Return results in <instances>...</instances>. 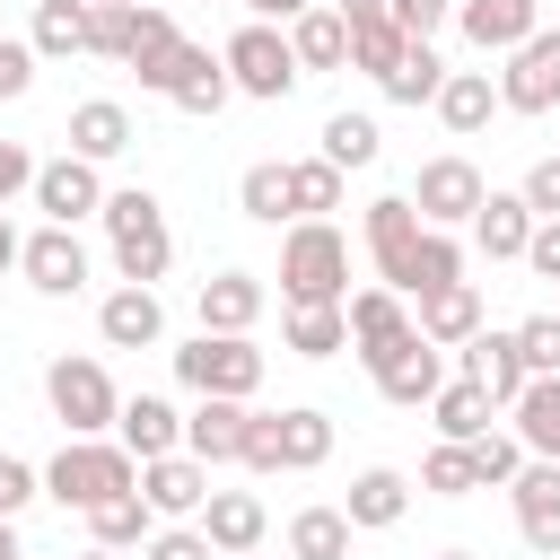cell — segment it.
Returning <instances> with one entry per match:
<instances>
[{"label": "cell", "instance_id": "1", "mask_svg": "<svg viewBox=\"0 0 560 560\" xmlns=\"http://www.w3.org/2000/svg\"><path fill=\"white\" fill-rule=\"evenodd\" d=\"M280 306H350V245L332 219H298L280 236Z\"/></svg>", "mask_w": 560, "mask_h": 560}, {"label": "cell", "instance_id": "2", "mask_svg": "<svg viewBox=\"0 0 560 560\" xmlns=\"http://www.w3.org/2000/svg\"><path fill=\"white\" fill-rule=\"evenodd\" d=\"M122 490H140V455H131L122 438H70V446L44 464V499H61V508H79V516H96V508L122 499Z\"/></svg>", "mask_w": 560, "mask_h": 560}, {"label": "cell", "instance_id": "3", "mask_svg": "<svg viewBox=\"0 0 560 560\" xmlns=\"http://www.w3.org/2000/svg\"><path fill=\"white\" fill-rule=\"evenodd\" d=\"M105 236H114V271L131 280V289H149V280H166V262H175V236H166V201L158 192H140V184H122V192H105Z\"/></svg>", "mask_w": 560, "mask_h": 560}, {"label": "cell", "instance_id": "4", "mask_svg": "<svg viewBox=\"0 0 560 560\" xmlns=\"http://www.w3.org/2000/svg\"><path fill=\"white\" fill-rule=\"evenodd\" d=\"M44 402H52V420H61L70 438H105V429L122 420L114 376H105L96 359H79V350H61V359L44 368Z\"/></svg>", "mask_w": 560, "mask_h": 560}, {"label": "cell", "instance_id": "5", "mask_svg": "<svg viewBox=\"0 0 560 560\" xmlns=\"http://www.w3.org/2000/svg\"><path fill=\"white\" fill-rule=\"evenodd\" d=\"M175 376H184L192 394L254 402V385H262V350H254V332H192V341L175 350Z\"/></svg>", "mask_w": 560, "mask_h": 560}, {"label": "cell", "instance_id": "6", "mask_svg": "<svg viewBox=\"0 0 560 560\" xmlns=\"http://www.w3.org/2000/svg\"><path fill=\"white\" fill-rule=\"evenodd\" d=\"M219 61H228V79H236V96H262V105H280L306 70H298V52H289V35L280 26H262V18H245L228 44H219Z\"/></svg>", "mask_w": 560, "mask_h": 560}, {"label": "cell", "instance_id": "7", "mask_svg": "<svg viewBox=\"0 0 560 560\" xmlns=\"http://www.w3.org/2000/svg\"><path fill=\"white\" fill-rule=\"evenodd\" d=\"M420 245H429V219L411 210V192H385V201H368V254H376V289L411 298Z\"/></svg>", "mask_w": 560, "mask_h": 560}, {"label": "cell", "instance_id": "8", "mask_svg": "<svg viewBox=\"0 0 560 560\" xmlns=\"http://www.w3.org/2000/svg\"><path fill=\"white\" fill-rule=\"evenodd\" d=\"M490 201V184H481V166L472 158H429L420 175H411V210L429 219V228H472V210Z\"/></svg>", "mask_w": 560, "mask_h": 560}, {"label": "cell", "instance_id": "9", "mask_svg": "<svg viewBox=\"0 0 560 560\" xmlns=\"http://www.w3.org/2000/svg\"><path fill=\"white\" fill-rule=\"evenodd\" d=\"M368 376H376V394H385L394 411H420V402H438V385H446V350H438L429 332H402L385 359H368Z\"/></svg>", "mask_w": 560, "mask_h": 560}, {"label": "cell", "instance_id": "10", "mask_svg": "<svg viewBox=\"0 0 560 560\" xmlns=\"http://www.w3.org/2000/svg\"><path fill=\"white\" fill-rule=\"evenodd\" d=\"M499 105H508V114H551V105H560V26H542V35H525V44L508 52Z\"/></svg>", "mask_w": 560, "mask_h": 560}, {"label": "cell", "instance_id": "11", "mask_svg": "<svg viewBox=\"0 0 560 560\" xmlns=\"http://www.w3.org/2000/svg\"><path fill=\"white\" fill-rule=\"evenodd\" d=\"M35 210H44V228H79L88 210H105V184H96V166L88 158H44L35 166Z\"/></svg>", "mask_w": 560, "mask_h": 560}, {"label": "cell", "instance_id": "12", "mask_svg": "<svg viewBox=\"0 0 560 560\" xmlns=\"http://www.w3.org/2000/svg\"><path fill=\"white\" fill-rule=\"evenodd\" d=\"M245 429H254V402L201 394V402L184 411V455H201V464H245Z\"/></svg>", "mask_w": 560, "mask_h": 560}, {"label": "cell", "instance_id": "13", "mask_svg": "<svg viewBox=\"0 0 560 560\" xmlns=\"http://www.w3.org/2000/svg\"><path fill=\"white\" fill-rule=\"evenodd\" d=\"M18 271H26V289H44V298H79V289H88V245H79L70 228H35L26 254H18Z\"/></svg>", "mask_w": 560, "mask_h": 560}, {"label": "cell", "instance_id": "14", "mask_svg": "<svg viewBox=\"0 0 560 560\" xmlns=\"http://www.w3.org/2000/svg\"><path fill=\"white\" fill-rule=\"evenodd\" d=\"M140 499H149L166 525H184V516L210 508V464H201V455H158V464H140Z\"/></svg>", "mask_w": 560, "mask_h": 560}, {"label": "cell", "instance_id": "15", "mask_svg": "<svg viewBox=\"0 0 560 560\" xmlns=\"http://www.w3.org/2000/svg\"><path fill=\"white\" fill-rule=\"evenodd\" d=\"M464 376H472V385H481V394H490L499 411H508V402H516V394L534 385V368H525L516 332H490V324H481V332L464 341Z\"/></svg>", "mask_w": 560, "mask_h": 560}, {"label": "cell", "instance_id": "16", "mask_svg": "<svg viewBox=\"0 0 560 560\" xmlns=\"http://www.w3.org/2000/svg\"><path fill=\"white\" fill-rule=\"evenodd\" d=\"M455 26L481 52H516L525 35H542V0H455Z\"/></svg>", "mask_w": 560, "mask_h": 560}, {"label": "cell", "instance_id": "17", "mask_svg": "<svg viewBox=\"0 0 560 560\" xmlns=\"http://www.w3.org/2000/svg\"><path fill=\"white\" fill-rule=\"evenodd\" d=\"M508 499H516V534H525L542 560H560V464H525V472L508 481Z\"/></svg>", "mask_w": 560, "mask_h": 560}, {"label": "cell", "instance_id": "18", "mask_svg": "<svg viewBox=\"0 0 560 560\" xmlns=\"http://www.w3.org/2000/svg\"><path fill=\"white\" fill-rule=\"evenodd\" d=\"M114 438H122L140 464H158V455H184V411H175L166 394H122V420H114Z\"/></svg>", "mask_w": 560, "mask_h": 560}, {"label": "cell", "instance_id": "19", "mask_svg": "<svg viewBox=\"0 0 560 560\" xmlns=\"http://www.w3.org/2000/svg\"><path fill=\"white\" fill-rule=\"evenodd\" d=\"M341 315H350V350H359V368H368V359H385L402 332H420V324H411V306H402L394 289H359Z\"/></svg>", "mask_w": 560, "mask_h": 560}, {"label": "cell", "instance_id": "20", "mask_svg": "<svg viewBox=\"0 0 560 560\" xmlns=\"http://www.w3.org/2000/svg\"><path fill=\"white\" fill-rule=\"evenodd\" d=\"M201 534H210V551H219V560H245V551L271 534V516H262V499H254V490H210Z\"/></svg>", "mask_w": 560, "mask_h": 560}, {"label": "cell", "instance_id": "21", "mask_svg": "<svg viewBox=\"0 0 560 560\" xmlns=\"http://www.w3.org/2000/svg\"><path fill=\"white\" fill-rule=\"evenodd\" d=\"M262 298L271 289L254 271H210L201 280V332H254L262 324Z\"/></svg>", "mask_w": 560, "mask_h": 560}, {"label": "cell", "instance_id": "22", "mask_svg": "<svg viewBox=\"0 0 560 560\" xmlns=\"http://www.w3.org/2000/svg\"><path fill=\"white\" fill-rule=\"evenodd\" d=\"M96 332L114 341V350H158V332H166V306H158V289H114L105 306H96Z\"/></svg>", "mask_w": 560, "mask_h": 560}, {"label": "cell", "instance_id": "23", "mask_svg": "<svg viewBox=\"0 0 560 560\" xmlns=\"http://www.w3.org/2000/svg\"><path fill=\"white\" fill-rule=\"evenodd\" d=\"M228 96H236L228 61H219L210 44H184V61H175V79H166V105H184V114H219Z\"/></svg>", "mask_w": 560, "mask_h": 560}, {"label": "cell", "instance_id": "24", "mask_svg": "<svg viewBox=\"0 0 560 560\" xmlns=\"http://www.w3.org/2000/svg\"><path fill=\"white\" fill-rule=\"evenodd\" d=\"M70 158H88V166H105V158H122L131 149V114L114 105V96H88V105H70Z\"/></svg>", "mask_w": 560, "mask_h": 560}, {"label": "cell", "instance_id": "25", "mask_svg": "<svg viewBox=\"0 0 560 560\" xmlns=\"http://www.w3.org/2000/svg\"><path fill=\"white\" fill-rule=\"evenodd\" d=\"M472 245H481L490 262H525V245H534V210H525V192H490V201L472 210Z\"/></svg>", "mask_w": 560, "mask_h": 560}, {"label": "cell", "instance_id": "26", "mask_svg": "<svg viewBox=\"0 0 560 560\" xmlns=\"http://www.w3.org/2000/svg\"><path fill=\"white\" fill-rule=\"evenodd\" d=\"M402 508H411V481H402L394 464H368V472L350 481V499H341V516H350L359 534H385V525H402Z\"/></svg>", "mask_w": 560, "mask_h": 560}, {"label": "cell", "instance_id": "27", "mask_svg": "<svg viewBox=\"0 0 560 560\" xmlns=\"http://www.w3.org/2000/svg\"><path fill=\"white\" fill-rule=\"evenodd\" d=\"M490 114H499V79H490V70H446L438 122H446L455 140H472V131H490Z\"/></svg>", "mask_w": 560, "mask_h": 560}, {"label": "cell", "instance_id": "28", "mask_svg": "<svg viewBox=\"0 0 560 560\" xmlns=\"http://www.w3.org/2000/svg\"><path fill=\"white\" fill-rule=\"evenodd\" d=\"M508 420H516V438H525L534 464H560V376H534V385L508 402Z\"/></svg>", "mask_w": 560, "mask_h": 560}, {"label": "cell", "instance_id": "29", "mask_svg": "<svg viewBox=\"0 0 560 560\" xmlns=\"http://www.w3.org/2000/svg\"><path fill=\"white\" fill-rule=\"evenodd\" d=\"M438 350H464L472 332H481V289L472 280H455V289H438V298H420V315H411Z\"/></svg>", "mask_w": 560, "mask_h": 560}, {"label": "cell", "instance_id": "30", "mask_svg": "<svg viewBox=\"0 0 560 560\" xmlns=\"http://www.w3.org/2000/svg\"><path fill=\"white\" fill-rule=\"evenodd\" d=\"M490 411H499V402H490L472 376H446V385H438V402H429V420H438V438H446V446L490 438Z\"/></svg>", "mask_w": 560, "mask_h": 560}, {"label": "cell", "instance_id": "31", "mask_svg": "<svg viewBox=\"0 0 560 560\" xmlns=\"http://www.w3.org/2000/svg\"><path fill=\"white\" fill-rule=\"evenodd\" d=\"M175 61H184V35H175V18H166V9H140V35H131V70H140V88H149V96H166Z\"/></svg>", "mask_w": 560, "mask_h": 560}, {"label": "cell", "instance_id": "32", "mask_svg": "<svg viewBox=\"0 0 560 560\" xmlns=\"http://www.w3.org/2000/svg\"><path fill=\"white\" fill-rule=\"evenodd\" d=\"M26 44H35V61H70V52H88V0H35Z\"/></svg>", "mask_w": 560, "mask_h": 560}, {"label": "cell", "instance_id": "33", "mask_svg": "<svg viewBox=\"0 0 560 560\" xmlns=\"http://www.w3.org/2000/svg\"><path fill=\"white\" fill-rule=\"evenodd\" d=\"M280 341H289L298 359H341V350H350V315H341V306H289V315H280Z\"/></svg>", "mask_w": 560, "mask_h": 560}, {"label": "cell", "instance_id": "34", "mask_svg": "<svg viewBox=\"0 0 560 560\" xmlns=\"http://www.w3.org/2000/svg\"><path fill=\"white\" fill-rule=\"evenodd\" d=\"M289 52H298V70H341V61H350V26H341V9H306V18L289 26Z\"/></svg>", "mask_w": 560, "mask_h": 560}, {"label": "cell", "instance_id": "35", "mask_svg": "<svg viewBox=\"0 0 560 560\" xmlns=\"http://www.w3.org/2000/svg\"><path fill=\"white\" fill-rule=\"evenodd\" d=\"M236 210L262 219V228H280V219L298 228V210H289V166H280V158H254V166L236 175Z\"/></svg>", "mask_w": 560, "mask_h": 560}, {"label": "cell", "instance_id": "36", "mask_svg": "<svg viewBox=\"0 0 560 560\" xmlns=\"http://www.w3.org/2000/svg\"><path fill=\"white\" fill-rule=\"evenodd\" d=\"M350 516L341 508H298L289 516V560H350Z\"/></svg>", "mask_w": 560, "mask_h": 560}, {"label": "cell", "instance_id": "37", "mask_svg": "<svg viewBox=\"0 0 560 560\" xmlns=\"http://www.w3.org/2000/svg\"><path fill=\"white\" fill-rule=\"evenodd\" d=\"M324 455H332V420H324L315 402L280 411V472H315Z\"/></svg>", "mask_w": 560, "mask_h": 560}, {"label": "cell", "instance_id": "38", "mask_svg": "<svg viewBox=\"0 0 560 560\" xmlns=\"http://www.w3.org/2000/svg\"><path fill=\"white\" fill-rule=\"evenodd\" d=\"M88 534H96L105 551H140V542L158 534V508H149L140 490H122V499H105V508L88 516Z\"/></svg>", "mask_w": 560, "mask_h": 560}, {"label": "cell", "instance_id": "39", "mask_svg": "<svg viewBox=\"0 0 560 560\" xmlns=\"http://www.w3.org/2000/svg\"><path fill=\"white\" fill-rule=\"evenodd\" d=\"M376 88H385L394 105H438V88H446V61H438L429 44H411V52H402V61H394Z\"/></svg>", "mask_w": 560, "mask_h": 560}, {"label": "cell", "instance_id": "40", "mask_svg": "<svg viewBox=\"0 0 560 560\" xmlns=\"http://www.w3.org/2000/svg\"><path fill=\"white\" fill-rule=\"evenodd\" d=\"M376 149H385V140H376L368 114H332V122H324V166L350 175V166H376Z\"/></svg>", "mask_w": 560, "mask_h": 560}, {"label": "cell", "instance_id": "41", "mask_svg": "<svg viewBox=\"0 0 560 560\" xmlns=\"http://www.w3.org/2000/svg\"><path fill=\"white\" fill-rule=\"evenodd\" d=\"M289 210H298V219H324V210H341V166H324V158H298V166H289Z\"/></svg>", "mask_w": 560, "mask_h": 560}, {"label": "cell", "instance_id": "42", "mask_svg": "<svg viewBox=\"0 0 560 560\" xmlns=\"http://www.w3.org/2000/svg\"><path fill=\"white\" fill-rule=\"evenodd\" d=\"M131 35H140V9L131 0H88V52L131 61Z\"/></svg>", "mask_w": 560, "mask_h": 560}, {"label": "cell", "instance_id": "43", "mask_svg": "<svg viewBox=\"0 0 560 560\" xmlns=\"http://www.w3.org/2000/svg\"><path fill=\"white\" fill-rule=\"evenodd\" d=\"M525 464H534V455H525V438H516V429H490V438H472V472H481V490H508Z\"/></svg>", "mask_w": 560, "mask_h": 560}, {"label": "cell", "instance_id": "44", "mask_svg": "<svg viewBox=\"0 0 560 560\" xmlns=\"http://www.w3.org/2000/svg\"><path fill=\"white\" fill-rule=\"evenodd\" d=\"M420 490H438V499H472L481 490V472H472V446H429V464H420Z\"/></svg>", "mask_w": 560, "mask_h": 560}, {"label": "cell", "instance_id": "45", "mask_svg": "<svg viewBox=\"0 0 560 560\" xmlns=\"http://www.w3.org/2000/svg\"><path fill=\"white\" fill-rule=\"evenodd\" d=\"M402 52H411V44H402V26H394V18H368V26H350V61H359L368 79H385Z\"/></svg>", "mask_w": 560, "mask_h": 560}, {"label": "cell", "instance_id": "46", "mask_svg": "<svg viewBox=\"0 0 560 560\" xmlns=\"http://www.w3.org/2000/svg\"><path fill=\"white\" fill-rule=\"evenodd\" d=\"M516 350H525L534 376H560V315H525L516 324Z\"/></svg>", "mask_w": 560, "mask_h": 560}, {"label": "cell", "instance_id": "47", "mask_svg": "<svg viewBox=\"0 0 560 560\" xmlns=\"http://www.w3.org/2000/svg\"><path fill=\"white\" fill-rule=\"evenodd\" d=\"M385 18L402 26V44H429V35L455 18V0H385Z\"/></svg>", "mask_w": 560, "mask_h": 560}, {"label": "cell", "instance_id": "48", "mask_svg": "<svg viewBox=\"0 0 560 560\" xmlns=\"http://www.w3.org/2000/svg\"><path fill=\"white\" fill-rule=\"evenodd\" d=\"M140 560H219V551H210L201 525H158V534L140 542Z\"/></svg>", "mask_w": 560, "mask_h": 560}, {"label": "cell", "instance_id": "49", "mask_svg": "<svg viewBox=\"0 0 560 560\" xmlns=\"http://www.w3.org/2000/svg\"><path fill=\"white\" fill-rule=\"evenodd\" d=\"M35 499H44V472L18 464V455H0V516L18 525V508H35Z\"/></svg>", "mask_w": 560, "mask_h": 560}, {"label": "cell", "instance_id": "50", "mask_svg": "<svg viewBox=\"0 0 560 560\" xmlns=\"http://www.w3.org/2000/svg\"><path fill=\"white\" fill-rule=\"evenodd\" d=\"M516 192H525V210H534V219H560V158H534Z\"/></svg>", "mask_w": 560, "mask_h": 560}, {"label": "cell", "instance_id": "51", "mask_svg": "<svg viewBox=\"0 0 560 560\" xmlns=\"http://www.w3.org/2000/svg\"><path fill=\"white\" fill-rule=\"evenodd\" d=\"M35 70H44V61H35V44L0 35V105H9V96H26V88H35Z\"/></svg>", "mask_w": 560, "mask_h": 560}, {"label": "cell", "instance_id": "52", "mask_svg": "<svg viewBox=\"0 0 560 560\" xmlns=\"http://www.w3.org/2000/svg\"><path fill=\"white\" fill-rule=\"evenodd\" d=\"M245 472H280V411H254V429H245Z\"/></svg>", "mask_w": 560, "mask_h": 560}, {"label": "cell", "instance_id": "53", "mask_svg": "<svg viewBox=\"0 0 560 560\" xmlns=\"http://www.w3.org/2000/svg\"><path fill=\"white\" fill-rule=\"evenodd\" d=\"M18 192H35V149H26V140H0V210H9Z\"/></svg>", "mask_w": 560, "mask_h": 560}, {"label": "cell", "instance_id": "54", "mask_svg": "<svg viewBox=\"0 0 560 560\" xmlns=\"http://www.w3.org/2000/svg\"><path fill=\"white\" fill-rule=\"evenodd\" d=\"M525 262H534L542 280H560V219H534V245H525Z\"/></svg>", "mask_w": 560, "mask_h": 560}, {"label": "cell", "instance_id": "55", "mask_svg": "<svg viewBox=\"0 0 560 560\" xmlns=\"http://www.w3.org/2000/svg\"><path fill=\"white\" fill-rule=\"evenodd\" d=\"M245 9H254V18H262V26H298V18H306V9H315V0H245Z\"/></svg>", "mask_w": 560, "mask_h": 560}, {"label": "cell", "instance_id": "56", "mask_svg": "<svg viewBox=\"0 0 560 560\" xmlns=\"http://www.w3.org/2000/svg\"><path fill=\"white\" fill-rule=\"evenodd\" d=\"M341 9V26H368V18H385V0H332Z\"/></svg>", "mask_w": 560, "mask_h": 560}, {"label": "cell", "instance_id": "57", "mask_svg": "<svg viewBox=\"0 0 560 560\" xmlns=\"http://www.w3.org/2000/svg\"><path fill=\"white\" fill-rule=\"evenodd\" d=\"M18 254H26V236H18L9 219H0V271H18Z\"/></svg>", "mask_w": 560, "mask_h": 560}, {"label": "cell", "instance_id": "58", "mask_svg": "<svg viewBox=\"0 0 560 560\" xmlns=\"http://www.w3.org/2000/svg\"><path fill=\"white\" fill-rule=\"evenodd\" d=\"M0 560H26V551H18V525H9V516H0Z\"/></svg>", "mask_w": 560, "mask_h": 560}, {"label": "cell", "instance_id": "59", "mask_svg": "<svg viewBox=\"0 0 560 560\" xmlns=\"http://www.w3.org/2000/svg\"><path fill=\"white\" fill-rule=\"evenodd\" d=\"M79 560H122V551H105V542H88V551H79Z\"/></svg>", "mask_w": 560, "mask_h": 560}, {"label": "cell", "instance_id": "60", "mask_svg": "<svg viewBox=\"0 0 560 560\" xmlns=\"http://www.w3.org/2000/svg\"><path fill=\"white\" fill-rule=\"evenodd\" d=\"M438 560H481V551H438Z\"/></svg>", "mask_w": 560, "mask_h": 560}, {"label": "cell", "instance_id": "61", "mask_svg": "<svg viewBox=\"0 0 560 560\" xmlns=\"http://www.w3.org/2000/svg\"><path fill=\"white\" fill-rule=\"evenodd\" d=\"M131 9H166V0H131Z\"/></svg>", "mask_w": 560, "mask_h": 560}, {"label": "cell", "instance_id": "62", "mask_svg": "<svg viewBox=\"0 0 560 560\" xmlns=\"http://www.w3.org/2000/svg\"><path fill=\"white\" fill-rule=\"evenodd\" d=\"M245 560H254V551H245Z\"/></svg>", "mask_w": 560, "mask_h": 560}]
</instances>
